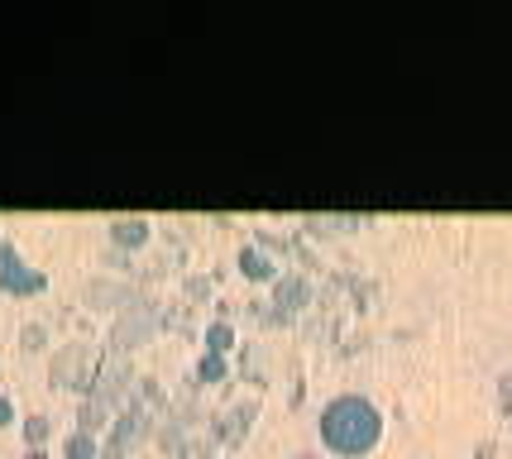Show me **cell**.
<instances>
[{"mask_svg":"<svg viewBox=\"0 0 512 459\" xmlns=\"http://www.w3.org/2000/svg\"><path fill=\"white\" fill-rule=\"evenodd\" d=\"M383 436V416L369 397H335L331 407L321 412V440L340 450V455H364L374 450Z\"/></svg>","mask_w":512,"mask_h":459,"instance_id":"6da1fadb","label":"cell"},{"mask_svg":"<svg viewBox=\"0 0 512 459\" xmlns=\"http://www.w3.org/2000/svg\"><path fill=\"white\" fill-rule=\"evenodd\" d=\"M0 283H5V287H24V292H29V287H39L44 278H39V273H24V263L15 259L10 249H0Z\"/></svg>","mask_w":512,"mask_h":459,"instance_id":"7a4b0ae2","label":"cell"},{"mask_svg":"<svg viewBox=\"0 0 512 459\" xmlns=\"http://www.w3.org/2000/svg\"><path fill=\"white\" fill-rule=\"evenodd\" d=\"M87 369V350H63L58 354V364H53V378L58 383H72V373Z\"/></svg>","mask_w":512,"mask_h":459,"instance_id":"3957f363","label":"cell"},{"mask_svg":"<svg viewBox=\"0 0 512 459\" xmlns=\"http://www.w3.org/2000/svg\"><path fill=\"white\" fill-rule=\"evenodd\" d=\"M115 235H120L125 244H139L144 240V225H139V220H120V225H115Z\"/></svg>","mask_w":512,"mask_h":459,"instance_id":"277c9868","label":"cell"},{"mask_svg":"<svg viewBox=\"0 0 512 459\" xmlns=\"http://www.w3.org/2000/svg\"><path fill=\"white\" fill-rule=\"evenodd\" d=\"M67 459H91V436H72V440H67Z\"/></svg>","mask_w":512,"mask_h":459,"instance_id":"5b68a950","label":"cell"},{"mask_svg":"<svg viewBox=\"0 0 512 459\" xmlns=\"http://www.w3.org/2000/svg\"><path fill=\"white\" fill-rule=\"evenodd\" d=\"M5 421H10V402L0 397V426H5Z\"/></svg>","mask_w":512,"mask_h":459,"instance_id":"8992f818","label":"cell"},{"mask_svg":"<svg viewBox=\"0 0 512 459\" xmlns=\"http://www.w3.org/2000/svg\"><path fill=\"white\" fill-rule=\"evenodd\" d=\"M479 459H489V455H479Z\"/></svg>","mask_w":512,"mask_h":459,"instance_id":"52a82bcc","label":"cell"}]
</instances>
